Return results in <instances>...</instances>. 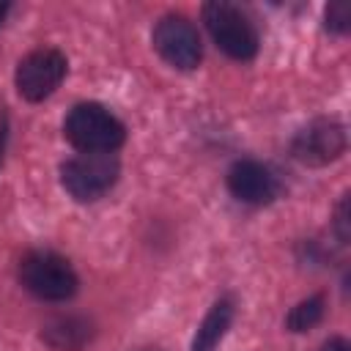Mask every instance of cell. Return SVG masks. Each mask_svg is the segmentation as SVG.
Listing matches in <instances>:
<instances>
[{
  "instance_id": "6da1fadb",
  "label": "cell",
  "mask_w": 351,
  "mask_h": 351,
  "mask_svg": "<svg viewBox=\"0 0 351 351\" xmlns=\"http://www.w3.org/2000/svg\"><path fill=\"white\" fill-rule=\"evenodd\" d=\"M63 132L66 140L82 154H112L126 140V126L96 101H82L71 107Z\"/></svg>"
},
{
  "instance_id": "7a4b0ae2",
  "label": "cell",
  "mask_w": 351,
  "mask_h": 351,
  "mask_svg": "<svg viewBox=\"0 0 351 351\" xmlns=\"http://www.w3.org/2000/svg\"><path fill=\"white\" fill-rule=\"evenodd\" d=\"M203 22L214 44L233 60H252L258 52V30L252 19L228 0H211L203 5Z\"/></svg>"
},
{
  "instance_id": "3957f363",
  "label": "cell",
  "mask_w": 351,
  "mask_h": 351,
  "mask_svg": "<svg viewBox=\"0 0 351 351\" xmlns=\"http://www.w3.org/2000/svg\"><path fill=\"white\" fill-rule=\"evenodd\" d=\"M19 280L33 296H38L44 302H66L80 288V280H77V271L71 269V263L47 250H36L22 258Z\"/></svg>"
},
{
  "instance_id": "277c9868",
  "label": "cell",
  "mask_w": 351,
  "mask_h": 351,
  "mask_svg": "<svg viewBox=\"0 0 351 351\" xmlns=\"http://www.w3.org/2000/svg\"><path fill=\"white\" fill-rule=\"evenodd\" d=\"M121 176V162L115 154H80L60 167V181L66 192L80 203H93L104 197Z\"/></svg>"
},
{
  "instance_id": "5b68a950",
  "label": "cell",
  "mask_w": 351,
  "mask_h": 351,
  "mask_svg": "<svg viewBox=\"0 0 351 351\" xmlns=\"http://www.w3.org/2000/svg\"><path fill=\"white\" fill-rule=\"evenodd\" d=\"M66 69H69V63L60 49H52V47L33 49L16 66L14 80H16L19 96L27 101H44L47 96H52L60 88Z\"/></svg>"
},
{
  "instance_id": "8992f818",
  "label": "cell",
  "mask_w": 351,
  "mask_h": 351,
  "mask_svg": "<svg viewBox=\"0 0 351 351\" xmlns=\"http://www.w3.org/2000/svg\"><path fill=\"white\" fill-rule=\"evenodd\" d=\"M154 49L176 69H195L203 58V41L197 27L181 14H165L154 27Z\"/></svg>"
},
{
  "instance_id": "52a82bcc",
  "label": "cell",
  "mask_w": 351,
  "mask_h": 351,
  "mask_svg": "<svg viewBox=\"0 0 351 351\" xmlns=\"http://www.w3.org/2000/svg\"><path fill=\"white\" fill-rule=\"evenodd\" d=\"M346 145H348L346 126L335 118H318L293 137L291 151L299 162L318 167V165H329L340 159L346 154Z\"/></svg>"
},
{
  "instance_id": "ba28073f",
  "label": "cell",
  "mask_w": 351,
  "mask_h": 351,
  "mask_svg": "<svg viewBox=\"0 0 351 351\" xmlns=\"http://www.w3.org/2000/svg\"><path fill=\"white\" fill-rule=\"evenodd\" d=\"M228 189L236 200L250 206H266L277 197V176L258 159H239L228 170Z\"/></svg>"
},
{
  "instance_id": "9c48e42d",
  "label": "cell",
  "mask_w": 351,
  "mask_h": 351,
  "mask_svg": "<svg viewBox=\"0 0 351 351\" xmlns=\"http://www.w3.org/2000/svg\"><path fill=\"white\" fill-rule=\"evenodd\" d=\"M93 337V326L82 315H58L44 324L41 340L52 351H82Z\"/></svg>"
},
{
  "instance_id": "30bf717a",
  "label": "cell",
  "mask_w": 351,
  "mask_h": 351,
  "mask_svg": "<svg viewBox=\"0 0 351 351\" xmlns=\"http://www.w3.org/2000/svg\"><path fill=\"white\" fill-rule=\"evenodd\" d=\"M233 321V302L230 299H219L211 304V310L206 313V318L200 321L195 340H192V351H214L219 346V340L225 337L228 326Z\"/></svg>"
},
{
  "instance_id": "8fae6325",
  "label": "cell",
  "mask_w": 351,
  "mask_h": 351,
  "mask_svg": "<svg viewBox=\"0 0 351 351\" xmlns=\"http://www.w3.org/2000/svg\"><path fill=\"white\" fill-rule=\"evenodd\" d=\"M324 307H326V302H324L321 293L307 296V299H302L296 307H291V313H288V318H285V326H288L291 332H307V329H313V326L324 318Z\"/></svg>"
},
{
  "instance_id": "7c38bea8",
  "label": "cell",
  "mask_w": 351,
  "mask_h": 351,
  "mask_svg": "<svg viewBox=\"0 0 351 351\" xmlns=\"http://www.w3.org/2000/svg\"><path fill=\"white\" fill-rule=\"evenodd\" d=\"M348 27H351V8H348V3H332L326 8V30L346 33Z\"/></svg>"
},
{
  "instance_id": "4fadbf2b",
  "label": "cell",
  "mask_w": 351,
  "mask_h": 351,
  "mask_svg": "<svg viewBox=\"0 0 351 351\" xmlns=\"http://www.w3.org/2000/svg\"><path fill=\"white\" fill-rule=\"evenodd\" d=\"M335 228H337V233H340V239L343 241H348V236H351V222H348V195L340 200V206H337V214H335Z\"/></svg>"
},
{
  "instance_id": "5bb4252c",
  "label": "cell",
  "mask_w": 351,
  "mask_h": 351,
  "mask_svg": "<svg viewBox=\"0 0 351 351\" xmlns=\"http://www.w3.org/2000/svg\"><path fill=\"white\" fill-rule=\"evenodd\" d=\"M318 351H348V343H346L343 337H332V340H326Z\"/></svg>"
},
{
  "instance_id": "9a60e30c",
  "label": "cell",
  "mask_w": 351,
  "mask_h": 351,
  "mask_svg": "<svg viewBox=\"0 0 351 351\" xmlns=\"http://www.w3.org/2000/svg\"><path fill=\"white\" fill-rule=\"evenodd\" d=\"M3 148H5V121L0 126V159H3Z\"/></svg>"
},
{
  "instance_id": "2e32d148",
  "label": "cell",
  "mask_w": 351,
  "mask_h": 351,
  "mask_svg": "<svg viewBox=\"0 0 351 351\" xmlns=\"http://www.w3.org/2000/svg\"><path fill=\"white\" fill-rule=\"evenodd\" d=\"M8 8H11L8 3H0V25H3V22H5V16H8Z\"/></svg>"
}]
</instances>
